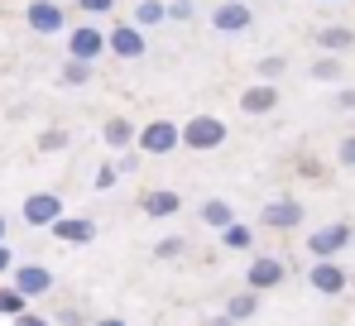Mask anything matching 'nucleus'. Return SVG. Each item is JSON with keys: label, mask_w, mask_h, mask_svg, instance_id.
<instances>
[{"label": "nucleus", "mask_w": 355, "mask_h": 326, "mask_svg": "<svg viewBox=\"0 0 355 326\" xmlns=\"http://www.w3.org/2000/svg\"><path fill=\"white\" fill-rule=\"evenodd\" d=\"M139 159H144L139 149H125V154H120V173H135V168H139Z\"/></svg>", "instance_id": "72a5a7b5"}, {"label": "nucleus", "mask_w": 355, "mask_h": 326, "mask_svg": "<svg viewBox=\"0 0 355 326\" xmlns=\"http://www.w3.org/2000/svg\"><path fill=\"white\" fill-rule=\"evenodd\" d=\"M139 212H144V216H154V221L178 216V212H182V197L168 192V187H154V192H144V197H139Z\"/></svg>", "instance_id": "dca6fc26"}, {"label": "nucleus", "mask_w": 355, "mask_h": 326, "mask_svg": "<svg viewBox=\"0 0 355 326\" xmlns=\"http://www.w3.org/2000/svg\"><path fill=\"white\" fill-rule=\"evenodd\" d=\"M221 245H226V250H240V255H250V245H254V230H250V225H226V230H221Z\"/></svg>", "instance_id": "4be33fe9"}, {"label": "nucleus", "mask_w": 355, "mask_h": 326, "mask_svg": "<svg viewBox=\"0 0 355 326\" xmlns=\"http://www.w3.org/2000/svg\"><path fill=\"white\" fill-rule=\"evenodd\" d=\"M168 19H192V0H168Z\"/></svg>", "instance_id": "473e14b6"}, {"label": "nucleus", "mask_w": 355, "mask_h": 326, "mask_svg": "<svg viewBox=\"0 0 355 326\" xmlns=\"http://www.w3.org/2000/svg\"><path fill=\"white\" fill-rule=\"evenodd\" d=\"M197 216L207 221L211 230H226V225H236V207H231L226 197H207V202L197 207Z\"/></svg>", "instance_id": "6ab92c4d"}, {"label": "nucleus", "mask_w": 355, "mask_h": 326, "mask_svg": "<svg viewBox=\"0 0 355 326\" xmlns=\"http://www.w3.org/2000/svg\"><path fill=\"white\" fill-rule=\"evenodd\" d=\"M154 255H159V259H178V255H187V240H182V235H164V240L154 245Z\"/></svg>", "instance_id": "bb28decb"}, {"label": "nucleus", "mask_w": 355, "mask_h": 326, "mask_svg": "<svg viewBox=\"0 0 355 326\" xmlns=\"http://www.w3.org/2000/svg\"><path fill=\"white\" fill-rule=\"evenodd\" d=\"M307 288L322 293V298H341V293L351 288V273L341 269L336 259H312V264H307Z\"/></svg>", "instance_id": "20e7f679"}, {"label": "nucleus", "mask_w": 355, "mask_h": 326, "mask_svg": "<svg viewBox=\"0 0 355 326\" xmlns=\"http://www.w3.org/2000/svg\"><path fill=\"white\" fill-rule=\"evenodd\" d=\"M284 278H288V264H284L279 255H254L250 269H245V288H254V293H274Z\"/></svg>", "instance_id": "39448f33"}, {"label": "nucleus", "mask_w": 355, "mask_h": 326, "mask_svg": "<svg viewBox=\"0 0 355 326\" xmlns=\"http://www.w3.org/2000/svg\"><path fill=\"white\" fill-rule=\"evenodd\" d=\"M336 163H341V168H355V135H346V139L336 144Z\"/></svg>", "instance_id": "c85d7f7f"}, {"label": "nucleus", "mask_w": 355, "mask_h": 326, "mask_svg": "<svg viewBox=\"0 0 355 326\" xmlns=\"http://www.w3.org/2000/svg\"><path fill=\"white\" fill-rule=\"evenodd\" d=\"M0 240H5V216H0Z\"/></svg>", "instance_id": "ea45409f"}, {"label": "nucleus", "mask_w": 355, "mask_h": 326, "mask_svg": "<svg viewBox=\"0 0 355 326\" xmlns=\"http://www.w3.org/2000/svg\"><path fill=\"white\" fill-rule=\"evenodd\" d=\"M279 101H284V96H279V82H250L236 96V106L245 110V115H274Z\"/></svg>", "instance_id": "1a4fd4ad"}, {"label": "nucleus", "mask_w": 355, "mask_h": 326, "mask_svg": "<svg viewBox=\"0 0 355 326\" xmlns=\"http://www.w3.org/2000/svg\"><path fill=\"white\" fill-rule=\"evenodd\" d=\"M58 322H62V326H92L82 307H62V312H58Z\"/></svg>", "instance_id": "7c9ffc66"}, {"label": "nucleus", "mask_w": 355, "mask_h": 326, "mask_svg": "<svg viewBox=\"0 0 355 326\" xmlns=\"http://www.w3.org/2000/svg\"><path fill=\"white\" fill-rule=\"evenodd\" d=\"M116 178H120V168H116V163H101L92 182H96V192H111V187H116Z\"/></svg>", "instance_id": "cd10ccee"}, {"label": "nucleus", "mask_w": 355, "mask_h": 326, "mask_svg": "<svg viewBox=\"0 0 355 326\" xmlns=\"http://www.w3.org/2000/svg\"><path fill=\"white\" fill-rule=\"evenodd\" d=\"M15 326H53V322H49V317H39V312H19Z\"/></svg>", "instance_id": "f704fd0d"}, {"label": "nucleus", "mask_w": 355, "mask_h": 326, "mask_svg": "<svg viewBox=\"0 0 355 326\" xmlns=\"http://www.w3.org/2000/svg\"><path fill=\"white\" fill-rule=\"evenodd\" d=\"M49 230H53V240H62V245H92L96 240V221L92 216H58Z\"/></svg>", "instance_id": "ddd939ff"}, {"label": "nucleus", "mask_w": 355, "mask_h": 326, "mask_svg": "<svg viewBox=\"0 0 355 326\" xmlns=\"http://www.w3.org/2000/svg\"><path fill=\"white\" fill-rule=\"evenodd\" d=\"M15 288L24 298H44V293H53V273L44 264H15Z\"/></svg>", "instance_id": "4468645a"}, {"label": "nucleus", "mask_w": 355, "mask_h": 326, "mask_svg": "<svg viewBox=\"0 0 355 326\" xmlns=\"http://www.w3.org/2000/svg\"><path fill=\"white\" fill-rule=\"evenodd\" d=\"M297 173H302V178H322V163H317V159H302V163H297Z\"/></svg>", "instance_id": "c9c22d12"}, {"label": "nucleus", "mask_w": 355, "mask_h": 326, "mask_svg": "<svg viewBox=\"0 0 355 326\" xmlns=\"http://www.w3.org/2000/svg\"><path fill=\"white\" fill-rule=\"evenodd\" d=\"M135 149L139 154H149V159H164V154H173L182 149V125L178 120H149V125H139V139H135Z\"/></svg>", "instance_id": "f03ea898"}, {"label": "nucleus", "mask_w": 355, "mask_h": 326, "mask_svg": "<svg viewBox=\"0 0 355 326\" xmlns=\"http://www.w3.org/2000/svg\"><path fill=\"white\" fill-rule=\"evenodd\" d=\"M135 139H139V125H135V120H125V115H111V120L101 125V144H106V149H116V154L135 149Z\"/></svg>", "instance_id": "2eb2a0df"}, {"label": "nucleus", "mask_w": 355, "mask_h": 326, "mask_svg": "<svg viewBox=\"0 0 355 326\" xmlns=\"http://www.w3.org/2000/svg\"><path fill=\"white\" fill-rule=\"evenodd\" d=\"M168 19V0H139L135 5V24L139 29H154V24H164Z\"/></svg>", "instance_id": "aec40b11"}, {"label": "nucleus", "mask_w": 355, "mask_h": 326, "mask_svg": "<svg viewBox=\"0 0 355 326\" xmlns=\"http://www.w3.org/2000/svg\"><path fill=\"white\" fill-rule=\"evenodd\" d=\"M327 5H336V0H327Z\"/></svg>", "instance_id": "a19ab883"}, {"label": "nucleus", "mask_w": 355, "mask_h": 326, "mask_svg": "<svg viewBox=\"0 0 355 326\" xmlns=\"http://www.w3.org/2000/svg\"><path fill=\"white\" fill-rule=\"evenodd\" d=\"M77 10H82V15H111L116 0H77Z\"/></svg>", "instance_id": "c756f323"}, {"label": "nucleus", "mask_w": 355, "mask_h": 326, "mask_svg": "<svg viewBox=\"0 0 355 326\" xmlns=\"http://www.w3.org/2000/svg\"><path fill=\"white\" fill-rule=\"evenodd\" d=\"M302 202L297 197H274V202H264V212H259V225L264 230H297L302 225Z\"/></svg>", "instance_id": "6e6552de"}, {"label": "nucleus", "mask_w": 355, "mask_h": 326, "mask_svg": "<svg viewBox=\"0 0 355 326\" xmlns=\"http://www.w3.org/2000/svg\"><path fill=\"white\" fill-rule=\"evenodd\" d=\"M67 144H72V135H67L62 125H49V130L39 135V154H62Z\"/></svg>", "instance_id": "393cba45"}, {"label": "nucleus", "mask_w": 355, "mask_h": 326, "mask_svg": "<svg viewBox=\"0 0 355 326\" xmlns=\"http://www.w3.org/2000/svg\"><path fill=\"white\" fill-rule=\"evenodd\" d=\"M29 302H34V298H24L15 283L0 288V317H19V312H29Z\"/></svg>", "instance_id": "5701e85b"}, {"label": "nucleus", "mask_w": 355, "mask_h": 326, "mask_svg": "<svg viewBox=\"0 0 355 326\" xmlns=\"http://www.w3.org/2000/svg\"><path fill=\"white\" fill-rule=\"evenodd\" d=\"M331 106L336 110H355V87H341V92L331 96Z\"/></svg>", "instance_id": "2f4dec72"}, {"label": "nucleus", "mask_w": 355, "mask_h": 326, "mask_svg": "<svg viewBox=\"0 0 355 326\" xmlns=\"http://www.w3.org/2000/svg\"><path fill=\"white\" fill-rule=\"evenodd\" d=\"M284 72H288V58H279V53H269V58L254 62V77H259V82H279Z\"/></svg>", "instance_id": "a878e982"}, {"label": "nucleus", "mask_w": 355, "mask_h": 326, "mask_svg": "<svg viewBox=\"0 0 355 326\" xmlns=\"http://www.w3.org/2000/svg\"><path fill=\"white\" fill-rule=\"evenodd\" d=\"M226 139H231V130H226L221 115H192V120L182 125V149H192V154H211V149H221Z\"/></svg>", "instance_id": "f257e3e1"}, {"label": "nucleus", "mask_w": 355, "mask_h": 326, "mask_svg": "<svg viewBox=\"0 0 355 326\" xmlns=\"http://www.w3.org/2000/svg\"><path fill=\"white\" fill-rule=\"evenodd\" d=\"M207 326H236V322H231V317H226V312H221V317H216V322H207Z\"/></svg>", "instance_id": "58836bf2"}, {"label": "nucleus", "mask_w": 355, "mask_h": 326, "mask_svg": "<svg viewBox=\"0 0 355 326\" xmlns=\"http://www.w3.org/2000/svg\"><path fill=\"white\" fill-rule=\"evenodd\" d=\"M58 82H62V87H87V82H92V62H82V58H72V62H62Z\"/></svg>", "instance_id": "b1692460"}, {"label": "nucleus", "mask_w": 355, "mask_h": 326, "mask_svg": "<svg viewBox=\"0 0 355 326\" xmlns=\"http://www.w3.org/2000/svg\"><path fill=\"white\" fill-rule=\"evenodd\" d=\"M307 77L322 82V87H336L346 77V62H341V53H322L317 62H307Z\"/></svg>", "instance_id": "f3484780"}, {"label": "nucleus", "mask_w": 355, "mask_h": 326, "mask_svg": "<svg viewBox=\"0 0 355 326\" xmlns=\"http://www.w3.org/2000/svg\"><path fill=\"white\" fill-rule=\"evenodd\" d=\"M5 269H15V255H10V245L0 240V273H5Z\"/></svg>", "instance_id": "e433bc0d"}, {"label": "nucleus", "mask_w": 355, "mask_h": 326, "mask_svg": "<svg viewBox=\"0 0 355 326\" xmlns=\"http://www.w3.org/2000/svg\"><path fill=\"white\" fill-rule=\"evenodd\" d=\"M24 24H29L34 34H62L67 15H62L58 0H29V10H24Z\"/></svg>", "instance_id": "f8f14e48"}, {"label": "nucleus", "mask_w": 355, "mask_h": 326, "mask_svg": "<svg viewBox=\"0 0 355 326\" xmlns=\"http://www.w3.org/2000/svg\"><path fill=\"white\" fill-rule=\"evenodd\" d=\"M106 44H111V53L125 58V62H135V58L149 53V39H144V29H139V24H116V29L106 34Z\"/></svg>", "instance_id": "9b49d317"}, {"label": "nucleus", "mask_w": 355, "mask_h": 326, "mask_svg": "<svg viewBox=\"0 0 355 326\" xmlns=\"http://www.w3.org/2000/svg\"><path fill=\"white\" fill-rule=\"evenodd\" d=\"M254 312H259V293H254V288H250V293H236V298L226 302V317H231V322H250Z\"/></svg>", "instance_id": "412c9836"}, {"label": "nucleus", "mask_w": 355, "mask_h": 326, "mask_svg": "<svg viewBox=\"0 0 355 326\" xmlns=\"http://www.w3.org/2000/svg\"><path fill=\"white\" fill-rule=\"evenodd\" d=\"M317 49H322V53H351L355 49V29H346V24L317 29Z\"/></svg>", "instance_id": "a211bd4d"}, {"label": "nucleus", "mask_w": 355, "mask_h": 326, "mask_svg": "<svg viewBox=\"0 0 355 326\" xmlns=\"http://www.w3.org/2000/svg\"><path fill=\"white\" fill-rule=\"evenodd\" d=\"M254 24V10L245 5V0H221L216 10H211V29L216 34H245Z\"/></svg>", "instance_id": "9d476101"}, {"label": "nucleus", "mask_w": 355, "mask_h": 326, "mask_svg": "<svg viewBox=\"0 0 355 326\" xmlns=\"http://www.w3.org/2000/svg\"><path fill=\"white\" fill-rule=\"evenodd\" d=\"M19 216H24V225H34V230H49L62 216V197L58 192H29L24 207H19Z\"/></svg>", "instance_id": "423d86ee"}, {"label": "nucleus", "mask_w": 355, "mask_h": 326, "mask_svg": "<svg viewBox=\"0 0 355 326\" xmlns=\"http://www.w3.org/2000/svg\"><path fill=\"white\" fill-rule=\"evenodd\" d=\"M351 221H327V225H317L312 235H307V255L312 259H336V255H346L351 250Z\"/></svg>", "instance_id": "7ed1b4c3"}, {"label": "nucleus", "mask_w": 355, "mask_h": 326, "mask_svg": "<svg viewBox=\"0 0 355 326\" xmlns=\"http://www.w3.org/2000/svg\"><path fill=\"white\" fill-rule=\"evenodd\" d=\"M67 53L82 58V62H96L101 53H111V44H106V34L96 24H72L67 29Z\"/></svg>", "instance_id": "0eeeda50"}, {"label": "nucleus", "mask_w": 355, "mask_h": 326, "mask_svg": "<svg viewBox=\"0 0 355 326\" xmlns=\"http://www.w3.org/2000/svg\"><path fill=\"white\" fill-rule=\"evenodd\" d=\"M92 326H125V317H96Z\"/></svg>", "instance_id": "4c0bfd02"}]
</instances>
